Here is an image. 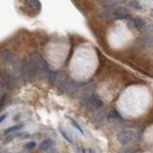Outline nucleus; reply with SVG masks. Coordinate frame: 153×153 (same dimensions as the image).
Listing matches in <instances>:
<instances>
[{
	"label": "nucleus",
	"instance_id": "13",
	"mask_svg": "<svg viewBox=\"0 0 153 153\" xmlns=\"http://www.w3.org/2000/svg\"><path fill=\"white\" fill-rule=\"evenodd\" d=\"M35 147V142H29V143H27L25 146L23 147L24 149H26V150H30V149H33V148Z\"/></svg>",
	"mask_w": 153,
	"mask_h": 153
},
{
	"label": "nucleus",
	"instance_id": "5",
	"mask_svg": "<svg viewBox=\"0 0 153 153\" xmlns=\"http://www.w3.org/2000/svg\"><path fill=\"white\" fill-rule=\"evenodd\" d=\"M93 92H94V85H89L88 87L85 88V90L83 91V93L82 94V97H80V103L82 104H85L86 102L88 100V99L93 95Z\"/></svg>",
	"mask_w": 153,
	"mask_h": 153
},
{
	"label": "nucleus",
	"instance_id": "2",
	"mask_svg": "<svg viewBox=\"0 0 153 153\" xmlns=\"http://www.w3.org/2000/svg\"><path fill=\"white\" fill-rule=\"evenodd\" d=\"M134 137H135L134 131H132L130 129H126V130H123L119 132L118 135H117V140L119 141L120 144H127L133 141Z\"/></svg>",
	"mask_w": 153,
	"mask_h": 153
},
{
	"label": "nucleus",
	"instance_id": "14",
	"mask_svg": "<svg viewBox=\"0 0 153 153\" xmlns=\"http://www.w3.org/2000/svg\"><path fill=\"white\" fill-rule=\"evenodd\" d=\"M59 132H60V134L62 135V137H63V138H64V139H65V140L67 141V142H69L70 144H72V140H71V138H70L69 136H68V134L66 133L65 131H64V130H62L61 128H60V129H59Z\"/></svg>",
	"mask_w": 153,
	"mask_h": 153
},
{
	"label": "nucleus",
	"instance_id": "4",
	"mask_svg": "<svg viewBox=\"0 0 153 153\" xmlns=\"http://www.w3.org/2000/svg\"><path fill=\"white\" fill-rule=\"evenodd\" d=\"M114 14H115L116 19H126V18L130 19L131 18L130 11L123 7H120L118 9H116L114 11Z\"/></svg>",
	"mask_w": 153,
	"mask_h": 153
},
{
	"label": "nucleus",
	"instance_id": "8",
	"mask_svg": "<svg viewBox=\"0 0 153 153\" xmlns=\"http://www.w3.org/2000/svg\"><path fill=\"white\" fill-rule=\"evenodd\" d=\"M52 146H53V141H52L51 139H46L39 144V149L42 150V151L49 150L52 147Z\"/></svg>",
	"mask_w": 153,
	"mask_h": 153
},
{
	"label": "nucleus",
	"instance_id": "7",
	"mask_svg": "<svg viewBox=\"0 0 153 153\" xmlns=\"http://www.w3.org/2000/svg\"><path fill=\"white\" fill-rule=\"evenodd\" d=\"M130 21L132 23V25H133L135 28L137 29H143V28L146 26V21L143 19V18H140V17H136V18H131Z\"/></svg>",
	"mask_w": 153,
	"mask_h": 153
},
{
	"label": "nucleus",
	"instance_id": "10",
	"mask_svg": "<svg viewBox=\"0 0 153 153\" xmlns=\"http://www.w3.org/2000/svg\"><path fill=\"white\" fill-rule=\"evenodd\" d=\"M21 127H22L21 124H18V126H11V127H9V128H7V129L5 130V132H4V133H5V135H8V134L12 133V132H14V131H17V130H19Z\"/></svg>",
	"mask_w": 153,
	"mask_h": 153
},
{
	"label": "nucleus",
	"instance_id": "11",
	"mask_svg": "<svg viewBox=\"0 0 153 153\" xmlns=\"http://www.w3.org/2000/svg\"><path fill=\"white\" fill-rule=\"evenodd\" d=\"M131 8H133V9L135 10H141L142 9V6L140 5V3L138 1H131L129 2V4H128Z\"/></svg>",
	"mask_w": 153,
	"mask_h": 153
},
{
	"label": "nucleus",
	"instance_id": "17",
	"mask_svg": "<svg viewBox=\"0 0 153 153\" xmlns=\"http://www.w3.org/2000/svg\"><path fill=\"white\" fill-rule=\"evenodd\" d=\"M152 42H153V41H152Z\"/></svg>",
	"mask_w": 153,
	"mask_h": 153
},
{
	"label": "nucleus",
	"instance_id": "9",
	"mask_svg": "<svg viewBox=\"0 0 153 153\" xmlns=\"http://www.w3.org/2000/svg\"><path fill=\"white\" fill-rule=\"evenodd\" d=\"M104 117H105V111H103V110L100 111V110H98V111H96L95 115L93 116V121H94V122L99 123V122H100V121L104 120Z\"/></svg>",
	"mask_w": 153,
	"mask_h": 153
},
{
	"label": "nucleus",
	"instance_id": "12",
	"mask_svg": "<svg viewBox=\"0 0 153 153\" xmlns=\"http://www.w3.org/2000/svg\"><path fill=\"white\" fill-rule=\"evenodd\" d=\"M70 121H71V123H72V124H73V126L76 128V129H78L79 132H80V133H82V134H84V132H83V130H82V127H80V126H79V124L78 123H76V121L74 120V119H70Z\"/></svg>",
	"mask_w": 153,
	"mask_h": 153
},
{
	"label": "nucleus",
	"instance_id": "15",
	"mask_svg": "<svg viewBox=\"0 0 153 153\" xmlns=\"http://www.w3.org/2000/svg\"><path fill=\"white\" fill-rule=\"evenodd\" d=\"M5 100H6V96H3L1 99H0V108L3 106L4 102H5Z\"/></svg>",
	"mask_w": 153,
	"mask_h": 153
},
{
	"label": "nucleus",
	"instance_id": "16",
	"mask_svg": "<svg viewBox=\"0 0 153 153\" xmlns=\"http://www.w3.org/2000/svg\"><path fill=\"white\" fill-rule=\"evenodd\" d=\"M7 114H3L2 116H0V123H1V122H3V121L4 120H5L6 118H7Z\"/></svg>",
	"mask_w": 153,
	"mask_h": 153
},
{
	"label": "nucleus",
	"instance_id": "6",
	"mask_svg": "<svg viewBox=\"0 0 153 153\" xmlns=\"http://www.w3.org/2000/svg\"><path fill=\"white\" fill-rule=\"evenodd\" d=\"M126 0H102V6L104 8H106V9H111V8H113L117 5H119V4L124 2Z\"/></svg>",
	"mask_w": 153,
	"mask_h": 153
},
{
	"label": "nucleus",
	"instance_id": "3",
	"mask_svg": "<svg viewBox=\"0 0 153 153\" xmlns=\"http://www.w3.org/2000/svg\"><path fill=\"white\" fill-rule=\"evenodd\" d=\"M138 40L144 46H146L148 43L153 41V25H150L147 28H146V30L143 32V34L141 35V37Z\"/></svg>",
	"mask_w": 153,
	"mask_h": 153
},
{
	"label": "nucleus",
	"instance_id": "1",
	"mask_svg": "<svg viewBox=\"0 0 153 153\" xmlns=\"http://www.w3.org/2000/svg\"><path fill=\"white\" fill-rule=\"evenodd\" d=\"M84 105H85L86 109L88 111L96 112V111L100 110V108L102 106V100L100 99L99 96L93 94L89 99H88V100Z\"/></svg>",
	"mask_w": 153,
	"mask_h": 153
}]
</instances>
